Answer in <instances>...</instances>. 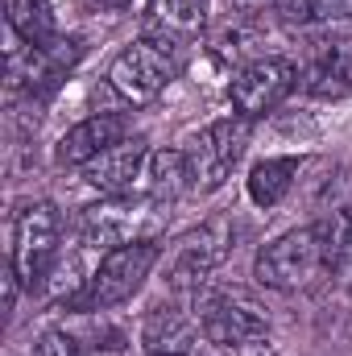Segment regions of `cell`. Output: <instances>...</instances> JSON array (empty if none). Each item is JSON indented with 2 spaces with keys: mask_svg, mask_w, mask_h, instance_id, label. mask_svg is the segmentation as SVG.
Here are the masks:
<instances>
[{
  "mask_svg": "<svg viewBox=\"0 0 352 356\" xmlns=\"http://www.w3.org/2000/svg\"><path fill=\"white\" fill-rule=\"evenodd\" d=\"M349 236H352V211H332L319 224L290 228V232H282L278 241H269L257 253L253 277L265 290H282V294L307 290V286L319 282V273L340 269Z\"/></svg>",
  "mask_w": 352,
  "mask_h": 356,
  "instance_id": "cell-1",
  "label": "cell"
},
{
  "mask_svg": "<svg viewBox=\"0 0 352 356\" xmlns=\"http://www.w3.org/2000/svg\"><path fill=\"white\" fill-rule=\"evenodd\" d=\"M162 261V245L158 241H133V245H120V249H108L99 257V266L88 273L83 290L67 302V311H79V315H95V311H112L120 302H129L145 277L154 273V266Z\"/></svg>",
  "mask_w": 352,
  "mask_h": 356,
  "instance_id": "cell-2",
  "label": "cell"
},
{
  "mask_svg": "<svg viewBox=\"0 0 352 356\" xmlns=\"http://www.w3.org/2000/svg\"><path fill=\"white\" fill-rule=\"evenodd\" d=\"M166 220V203L150 199V195H108L104 203L88 207L79 216V241L91 249H120L133 241H154V232Z\"/></svg>",
  "mask_w": 352,
  "mask_h": 356,
  "instance_id": "cell-3",
  "label": "cell"
},
{
  "mask_svg": "<svg viewBox=\"0 0 352 356\" xmlns=\"http://www.w3.org/2000/svg\"><path fill=\"white\" fill-rule=\"evenodd\" d=\"M253 137V120L245 116H220L211 120L182 154H186V170H191V191H216L224 186L228 175L237 170V162L245 158Z\"/></svg>",
  "mask_w": 352,
  "mask_h": 356,
  "instance_id": "cell-4",
  "label": "cell"
},
{
  "mask_svg": "<svg viewBox=\"0 0 352 356\" xmlns=\"http://www.w3.org/2000/svg\"><path fill=\"white\" fill-rule=\"evenodd\" d=\"M58 241H63V216L54 203H25L13 220V261L21 286L33 290L38 282H46V273L54 269L58 257Z\"/></svg>",
  "mask_w": 352,
  "mask_h": 356,
  "instance_id": "cell-5",
  "label": "cell"
},
{
  "mask_svg": "<svg viewBox=\"0 0 352 356\" xmlns=\"http://www.w3.org/2000/svg\"><path fill=\"white\" fill-rule=\"evenodd\" d=\"M175 75H178V54L162 50V46L150 42V38H141V42L125 46V50L112 58V67H108V88L116 91L125 104L141 108V104L158 99L162 91L170 88Z\"/></svg>",
  "mask_w": 352,
  "mask_h": 356,
  "instance_id": "cell-6",
  "label": "cell"
},
{
  "mask_svg": "<svg viewBox=\"0 0 352 356\" xmlns=\"http://www.w3.org/2000/svg\"><path fill=\"white\" fill-rule=\"evenodd\" d=\"M298 83V71L290 58H253L245 63L237 75H232V88H228V99H232V112L245 116V120H257L265 112H273Z\"/></svg>",
  "mask_w": 352,
  "mask_h": 356,
  "instance_id": "cell-7",
  "label": "cell"
},
{
  "mask_svg": "<svg viewBox=\"0 0 352 356\" xmlns=\"http://www.w3.org/2000/svg\"><path fill=\"white\" fill-rule=\"evenodd\" d=\"M199 332H203V340L211 344V348H237V344H245V340H257L269 332V319H265V311L257 302H249L245 294H211V298H203V307H199Z\"/></svg>",
  "mask_w": 352,
  "mask_h": 356,
  "instance_id": "cell-8",
  "label": "cell"
},
{
  "mask_svg": "<svg viewBox=\"0 0 352 356\" xmlns=\"http://www.w3.org/2000/svg\"><path fill=\"white\" fill-rule=\"evenodd\" d=\"M232 253V224L228 220H207L195 232H186L175 249L170 261V286L178 290H199V282H207V273Z\"/></svg>",
  "mask_w": 352,
  "mask_h": 356,
  "instance_id": "cell-9",
  "label": "cell"
},
{
  "mask_svg": "<svg viewBox=\"0 0 352 356\" xmlns=\"http://www.w3.org/2000/svg\"><path fill=\"white\" fill-rule=\"evenodd\" d=\"M145 158H150L145 141L141 137H125V141L108 145L99 158H91L88 166H79V170H83V182H88L91 191H99L108 199V195L137 191V178L145 170Z\"/></svg>",
  "mask_w": 352,
  "mask_h": 356,
  "instance_id": "cell-10",
  "label": "cell"
},
{
  "mask_svg": "<svg viewBox=\"0 0 352 356\" xmlns=\"http://www.w3.org/2000/svg\"><path fill=\"white\" fill-rule=\"evenodd\" d=\"M203 25H207V0H150L145 8V38L170 54H178L191 38H199Z\"/></svg>",
  "mask_w": 352,
  "mask_h": 356,
  "instance_id": "cell-11",
  "label": "cell"
},
{
  "mask_svg": "<svg viewBox=\"0 0 352 356\" xmlns=\"http://www.w3.org/2000/svg\"><path fill=\"white\" fill-rule=\"evenodd\" d=\"M125 137H129L125 116H116V112L88 116V120H79L75 129H67V133L58 137L54 162H58V166H88L91 158H99L108 145H116V141H125Z\"/></svg>",
  "mask_w": 352,
  "mask_h": 356,
  "instance_id": "cell-12",
  "label": "cell"
},
{
  "mask_svg": "<svg viewBox=\"0 0 352 356\" xmlns=\"http://www.w3.org/2000/svg\"><path fill=\"white\" fill-rule=\"evenodd\" d=\"M303 79H307V91L319 95V99L352 95V38H328V42H315Z\"/></svg>",
  "mask_w": 352,
  "mask_h": 356,
  "instance_id": "cell-13",
  "label": "cell"
},
{
  "mask_svg": "<svg viewBox=\"0 0 352 356\" xmlns=\"http://www.w3.org/2000/svg\"><path fill=\"white\" fill-rule=\"evenodd\" d=\"M199 319H191L186 311L178 307H158L150 311L145 327H141V344L145 356H162V353H195V340H199Z\"/></svg>",
  "mask_w": 352,
  "mask_h": 356,
  "instance_id": "cell-14",
  "label": "cell"
},
{
  "mask_svg": "<svg viewBox=\"0 0 352 356\" xmlns=\"http://www.w3.org/2000/svg\"><path fill=\"white\" fill-rule=\"evenodd\" d=\"M182 191H191V170H186V154L182 149H158L145 158V170L137 178V195H150L158 203H175Z\"/></svg>",
  "mask_w": 352,
  "mask_h": 356,
  "instance_id": "cell-15",
  "label": "cell"
},
{
  "mask_svg": "<svg viewBox=\"0 0 352 356\" xmlns=\"http://www.w3.org/2000/svg\"><path fill=\"white\" fill-rule=\"evenodd\" d=\"M298 158H265V162H257L253 170H249V199L262 207V211H269V207H278L286 195H290V186H294V178H298Z\"/></svg>",
  "mask_w": 352,
  "mask_h": 356,
  "instance_id": "cell-16",
  "label": "cell"
},
{
  "mask_svg": "<svg viewBox=\"0 0 352 356\" xmlns=\"http://www.w3.org/2000/svg\"><path fill=\"white\" fill-rule=\"evenodd\" d=\"M8 29H17L25 46H50L58 38L50 0H13L8 4Z\"/></svg>",
  "mask_w": 352,
  "mask_h": 356,
  "instance_id": "cell-17",
  "label": "cell"
},
{
  "mask_svg": "<svg viewBox=\"0 0 352 356\" xmlns=\"http://www.w3.org/2000/svg\"><path fill=\"white\" fill-rule=\"evenodd\" d=\"M33 356H88V348L67 332H42L33 344Z\"/></svg>",
  "mask_w": 352,
  "mask_h": 356,
  "instance_id": "cell-18",
  "label": "cell"
},
{
  "mask_svg": "<svg viewBox=\"0 0 352 356\" xmlns=\"http://www.w3.org/2000/svg\"><path fill=\"white\" fill-rule=\"evenodd\" d=\"M273 17L290 29H303V25H315V13H311V0H278L273 4Z\"/></svg>",
  "mask_w": 352,
  "mask_h": 356,
  "instance_id": "cell-19",
  "label": "cell"
},
{
  "mask_svg": "<svg viewBox=\"0 0 352 356\" xmlns=\"http://www.w3.org/2000/svg\"><path fill=\"white\" fill-rule=\"evenodd\" d=\"M311 13L319 25H336V21H352V0H311Z\"/></svg>",
  "mask_w": 352,
  "mask_h": 356,
  "instance_id": "cell-20",
  "label": "cell"
},
{
  "mask_svg": "<svg viewBox=\"0 0 352 356\" xmlns=\"http://www.w3.org/2000/svg\"><path fill=\"white\" fill-rule=\"evenodd\" d=\"M228 356H282L265 336H257V340H245V344H237V348H224Z\"/></svg>",
  "mask_w": 352,
  "mask_h": 356,
  "instance_id": "cell-21",
  "label": "cell"
},
{
  "mask_svg": "<svg viewBox=\"0 0 352 356\" xmlns=\"http://www.w3.org/2000/svg\"><path fill=\"white\" fill-rule=\"evenodd\" d=\"M241 17H262V13H273V4L278 0H228Z\"/></svg>",
  "mask_w": 352,
  "mask_h": 356,
  "instance_id": "cell-22",
  "label": "cell"
},
{
  "mask_svg": "<svg viewBox=\"0 0 352 356\" xmlns=\"http://www.w3.org/2000/svg\"><path fill=\"white\" fill-rule=\"evenodd\" d=\"M340 273L352 282V236H349V249H344V257H340Z\"/></svg>",
  "mask_w": 352,
  "mask_h": 356,
  "instance_id": "cell-23",
  "label": "cell"
}]
</instances>
